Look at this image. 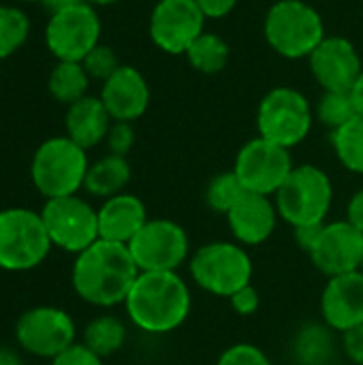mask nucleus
Returning <instances> with one entry per match:
<instances>
[{
    "instance_id": "39",
    "label": "nucleus",
    "mask_w": 363,
    "mask_h": 365,
    "mask_svg": "<svg viewBox=\"0 0 363 365\" xmlns=\"http://www.w3.org/2000/svg\"><path fill=\"white\" fill-rule=\"evenodd\" d=\"M83 0H43V6L49 11V15L58 13V11H64V9H71L75 4H81Z\"/></svg>"
},
{
    "instance_id": "8",
    "label": "nucleus",
    "mask_w": 363,
    "mask_h": 365,
    "mask_svg": "<svg viewBox=\"0 0 363 365\" xmlns=\"http://www.w3.org/2000/svg\"><path fill=\"white\" fill-rule=\"evenodd\" d=\"M259 137L293 150L312 128V109L308 98L293 88H274L267 92L257 111Z\"/></svg>"
},
{
    "instance_id": "33",
    "label": "nucleus",
    "mask_w": 363,
    "mask_h": 365,
    "mask_svg": "<svg viewBox=\"0 0 363 365\" xmlns=\"http://www.w3.org/2000/svg\"><path fill=\"white\" fill-rule=\"evenodd\" d=\"M229 306L231 310L237 314V317H252L259 312L261 308V293L257 291L255 284H246L244 289L235 291L231 297H229Z\"/></svg>"
},
{
    "instance_id": "4",
    "label": "nucleus",
    "mask_w": 363,
    "mask_h": 365,
    "mask_svg": "<svg viewBox=\"0 0 363 365\" xmlns=\"http://www.w3.org/2000/svg\"><path fill=\"white\" fill-rule=\"evenodd\" d=\"M88 169V150L64 135L45 139L36 148L30 163V178L45 199H58L77 195L83 188Z\"/></svg>"
},
{
    "instance_id": "13",
    "label": "nucleus",
    "mask_w": 363,
    "mask_h": 365,
    "mask_svg": "<svg viewBox=\"0 0 363 365\" xmlns=\"http://www.w3.org/2000/svg\"><path fill=\"white\" fill-rule=\"evenodd\" d=\"M98 38L101 19L88 2L49 15L45 45L58 62H81L101 43Z\"/></svg>"
},
{
    "instance_id": "7",
    "label": "nucleus",
    "mask_w": 363,
    "mask_h": 365,
    "mask_svg": "<svg viewBox=\"0 0 363 365\" xmlns=\"http://www.w3.org/2000/svg\"><path fill=\"white\" fill-rule=\"evenodd\" d=\"M51 248L41 212L26 207H9L0 212V269H34L47 259Z\"/></svg>"
},
{
    "instance_id": "10",
    "label": "nucleus",
    "mask_w": 363,
    "mask_h": 365,
    "mask_svg": "<svg viewBox=\"0 0 363 365\" xmlns=\"http://www.w3.org/2000/svg\"><path fill=\"white\" fill-rule=\"evenodd\" d=\"M51 246L79 255L90 248L98 237V212L79 195L45 199L41 210Z\"/></svg>"
},
{
    "instance_id": "9",
    "label": "nucleus",
    "mask_w": 363,
    "mask_h": 365,
    "mask_svg": "<svg viewBox=\"0 0 363 365\" xmlns=\"http://www.w3.org/2000/svg\"><path fill=\"white\" fill-rule=\"evenodd\" d=\"M139 272H178L190 259V237L171 218H150L128 242Z\"/></svg>"
},
{
    "instance_id": "23",
    "label": "nucleus",
    "mask_w": 363,
    "mask_h": 365,
    "mask_svg": "<svg viewBox=\"0 0 363 365\" xmlns=\"http://www.w3.org/2000/svg\"><path fill=\"white\" fill-rule=\"evenodd\" d=\"M126 342V325L113 314H101L92 319L83 329V346L98 357L107 359L116 355Z\"/></svg>"
},
{
    "instance_id": "36",
    "label": "nucleus",
    "mask_w": 363,
    "mask_h": 365,
    "mask_svg": "<svg viewBox=\"0 0 363 365\" xmlns=\"http://www.w3.org/2000/svg\"><path fill=\"white\" fill-rule=\"evenodd\" d=\"M195 2L199 4V9L208 19H220L229 15L237 4V0H195Z\"/></svg>"
},
{
    "instance_id": "16",
    "label": "nucleus",
    "mask_w": 363,
    "mask_h": 365,
    "mask_svg": "<svg viewBox=\"0 0 363 365\" xmlns=\"http://www.w3.org/2000/svg\"><path fill=\"white\" fill-rule=\"evenodd\" d=\"M308 60L325 92H351L363 71L359 51L344 36H325Z\"/></svg>"
},
{
    "instance_id": "43",
    "label": "nucleus",
    "mask_w": 363,
    "mask_h": 365,
    "mask_svg": "<svg viewBox=\"0 0 363 365\" xmlns=\"http://www.w3.org/2000/svg\"><path fill=\"white\" fill-rule=\"evenodd\" d=\"M19 2H43V0H19Z\"/></svg>"
},
{
    "instance_id": "37",
    "label": "nucleus",
    "mask_w": 363,
    "mask_h": 365,
    "mask_svg": "<svg viewBox=\"0 0 363 365\" xmlns=\"http://www.w3.org/2000/svg\"><path fill=\"white\" fill-rule=\"evenodd\" d=\"M325 225V222H323ZM323 225H304V227H295L293 229V237L297 242V246L308 255L310 248L315 246V242L319 240V233L323 229Z\"/></svg>"
},
{
    "instance_id": "17",
    "label": "nucleus",
    "mask_w": 363,
    "mask_h": 365,
    "mask_svg": "<svg viewBox=\"0 0 363 365\" xmlns=\"http://www.w3.org/2000/svg\"><path fill=\"white\" fill-rule=\"evenodd\" d=\"M321 317L334 331L347 334L363 325V274H342L327 278L321 293Z\"/></svg>"
},
{
    "instance_id": "27",
    "label": "nucleus",
    "mask_w": 363,
    "mask_h": 365,
    "mask_svg": "<svg viewBox=\"0 0 363 365\" xmlns=\"http://www.w3.org/2000/svg\"><path fill=\"white\" fill-rule=\"evenodd\" d=\"M248 190L242 186V182L237 180V175L231 171H223L218 175H214L205 188V203L214 214L227 216L237 203L240 199L246 195Z\"/></svg>"
},
{
    "instance_id": "44",
    "label": "nucleus",
    "mask_w": 363,
    "mask_h": 365,
    "mask_svg": "<svg viewBox=\"0 0 363 365\" xmlns=\"http://www.w3.org/2000/svg\"><path fill=\"white\" fill-rule=\"evenodd\" d=\"M359 272H362V274H363V259H362V267H359Z\"/></svg>"
},
{
    "instance_id": "5",
    "label": "nucleus",
    "mask_w": 363,
    "mask_h": 365,
    "mask_svg": "<svg viewBox=\"0 0 363 365\" xmlns=\"http://www.w3.org/2000/svg\"><path fill=\"white\" fill-rule=\"evenodd\" d=\"M280 220L291 229L327 222L334 203V184L317 165L293 167L280 190L274 195Z\"/></svg>"
},
{
    "instance_id": "35",
    "label": "nucleus",
    "mask_w": 363,
    "mask_h": 365,
    "mask_svg": "<svg viewBox=\"0 0 363 365\" xmlns=\"http://www.w3.org/2000/svg\"><path fill=\"white\" fill-rule=\"evenodd\" d=\"M342 346L351 364L363 365V325L342 334Z\"/></svg>"
},
{
    "instance_id": "14",
    "label": "nucleus",
    "mask_w": 363,
    "mask_h": 365,
    "mask_svg": "<svg viewBox=\"0 0 363 365\" xmlns=\"http://www.w3.org/2000/svg\"><path fill=\"white\" fill-rule=\"evenodd\" d=\"M205 19L195 0H158L150 17V36L167 53H186L193 41L205 32Z\"/></svg>"
},
{
    "instance_id": "34",
    "label": "nucleus",
    "mask_w": 363,
    "mask_h": 365,
    "mask_svg": "<svg viewBox=\"0 0 363 365\" xmlns=\"http://www.w3.org/2000/svg\"><path fill=\"white\" fill-rule=\"evenodd\" d=\"M51 365H105V359L98 357L96 353H92L88 346L75 342L62 355H58L56 359H51Z\"/></svg>"
},
{
    "instance_id": "3",
    "label": "nucleus",
    "mask_w": 363,
    "mask_h": 365,
    "mask_svg": "<svg viewBox=\"0 0 363 365\" xmlns=\"http://www.w3.org/2000/svg\"><path fill=\"white\" fill-rule=\"evenodd\" d=\"M190 280L214 297L229 299L235 291L252 284L255 267L248 250L237 242H210L188 259Z\"/></svg>"
},
{
    "instance_id": "38",
    "label": "nucleus",
    "mask_w": 363,
    "mask_h": 365,
    "mask_svg": "<svg viewBox=\"0 0 363 365\" xmlns=\"http://www.w3.org/2000/svg\"><path fill=\"white\" fill-rule=\"evenodd\" d=\"M344 220H349L357 231L363 233V188L355 190L353 197L349 199V203H347V218Z\"/></svg>"
},
{
    "instance_id": "31",
    "label": "nucleus",
    "mask_w": 363,
    "mask_h": 365,
    "mask_svg": "<svg viewBox=\"0 0 363 365\" xmlns=\"http://www.w3.org/2000/svg\"><path fill=\"white\" fill-rule=\"evenodd\" d=\"M216 365H272L263 349L250 342H237L223 351Z\"/></svg>"
},
{
    "instance_id": "29",
    "label": "nucleus",
    "mask_w": 363,
    "mask_h": 365,
    "mask_svg": "<svg viewBox=\"0 0 363 365\" xmlns=\"http://www.w3.org/2000/svg\"><path fill=\"white\" fill-rule=\"evenodd\" d=\"M317 115L323 126L332 128V133L344 126L347 122H351L353 118H357V109L351 98V92H325L319 101Z\"/></svg>"
},
{
    "instance_id": "41",
    "label": "nucleus",
    "mask_w": 363,
    "mask_h": 365,
    "mask_svg": "<svg viewBox=\"0 0 363 365\" xmlns=\"http://www.w3.org/2000/svg\"><path fill=\"white\" fill-rule=\"evenodd\" d=\"M0 365H21V359L9 349H0Z\"/></svg>"
},
{
    "instance_id": "19",
    "label": "nucleus",
    "mask_w": 363,
    "mask_h": 365,
    "mask_svg": "<svg viewBox=\"0 0 363 365\" xmlns=\"http://www.w3.org/2000/svg\"><path fill=\"white\" fill-rule=\"evenodd\" d=\"M101 101L113 122H135L150 105V88L145 77L128 64H122L107 81H103Z\"/></svg>"
},
{
    "instance_id": "42",
    "label": "nucleus",
    "mask_w": 363,
    "mask_h": 365,
    "mask_svg": "<svg viewBox=\"0 0 363 365\" xmlns=\"http://www.w3.org/2000/svg\"><path fill=\"white\" fill-rule=\"evenodd\" d=\"M83 2H88V4H92V6H109V4H113V2H118V0H83Z\"/></svg>"
},
{
    "instance_id": "24",
    "label": "nucleus",
    "mask_w": 363,
    "mask_h": 365,
    "mask_svg": "<svg viewBox=\"0 0 363 365\" xmlns=\"http://www.w3.org/2000/svg\"><path fill=\"white\" fill-rule=\"evenodd\" d=\"M88 86L90 75L86 73L81 62H58L51 68L47 81L49 94L66 107L88 96Z\"/></svg>"
},
{
    "instance_id": "22",
    "label": "nucleus",
    "mask_w": 363,
    "mask_h": 365,
    "mask_svg": "<svg viewBox=\"0 0 363 365\" xmlns=\"http://www.w3.org/2000/svg\"><path fill=\"white\" fill-rule=\"evenodd\" d=\"M131 175L133 171H131L126 156L107 154L90 165L86 182H83V190L105 201L109 197L124 192V188L131 182Z\"/></svg>"
},
{
    "instance_id": "26",
    "label": "nucleus",
    "mask_w": 363,
    "mask_h": 365,
    "mask_svg": "<svg viewBox=\"0 0 363 365\" xmlns=\"http://www.w3.org/2000/svg\"><path fill=\"white\" fill-rule=\"evenodd\" d=\"M332 145L336 158L347 171L363 175V115L353 118L351 122L334 130Z\"/></svg>"
},
{
    "instance_id": "6",
    "label": "nucleus",
    "mask_w": 363,
    "mask_h": 365,
    "mask_svg": "<svg viewBox=\"0 0 363 365\" xmlns=\"http://www.w3.org/2000/svg\"><path fill=\"white\" fill-rule=\"evenodd\" d=\"M265 38L270 47L291 60L310 58L325 38L323 17L304 0H280L265 15Z\"/></svg>"
},
{
    "instance_id": "12",
    "label": "nucleus",
    "mask_w": 363,
    "mask_h": 365,
    "mask_svg": "<svg viewBox=\"0 0 363 365\" xmlns=\"http://www.w3.org/2000/svg\"><path fill=\"white\" fill-rule=\"evenodd\" d=\"M291 150L276 145L263 137H255L242 145L235 156L233 173L248 192L274 197L293 171Z\"/></svg>"
},
{
    "instance_id": "28",
    "label": "nucleus",
    "mask_w": 363,
    "mask_h": 365,
    "mask_svg": "<svg viewBox=\"0 0 363 365\" xmlns=\"http://www.w3.org/2000/svg\"><path fill=\"white\" fill-rule=\"evenodd\" d=\"M30 34V19L19 6L0 4V60L24 47Z\"/></svg>"
},
{
    "instance_id": "11",
    "label": "nucleus",
    "mask_w": 363,
    "mask_h": 365,
    "mask_svg": "<svg viewBox=\"0 0 363 365\" xmlns=\"http://www.w3.org/2000/svg\"><path fill=\"white\" fill-rule=\"evenodd\" d=\"M75 321L66 310L56 306L30 308L15 323L17 344L41 359H56L75 344Z\"/></svg>"
},
{
    "instance_id": "2",
    "label": "nucleus",
    "mask_w": 363,
    "mask_h": 365,
    "mask_svg": "<svg viewBox=\"0 0 363 365\" xmlns=\"http://www.w3.org/2000/svg\"><path fill=\"white\" fill-rule=\"evenodd\" d=\"M124 310L139 331L152 336L171 334L190 317V287L178 272H139Z\"/></svg>"
},
{
    "instance_id": "1",
    "label": "nucleus",
    "mask_w": 363,
    "mask_h": 365,
    "mask_svg": "<svg viewBox=\"0 0 363 365\" xmlns=\"http://www.w3.org/2000/svg\"><path fill=\"white\" fill-rule=\"evenodd\" d=\"M139 267L135 265L128 246L96 240L90 248L75 257L71 284L79 299L96 308L124 306Z\"/></svg>"
},
{
    "instance_id": "20",
    "label": "nucleus",
    "mask_w": 363,
    "mask_h": 365,
    "mask_svg": "<svg viewBox=\"0 0 363 365\" xmlns=\"http://www.w3.org/2000/svg\"><path fill=\"white\" fill-rule=\"evenodd\" d=\"M98 212V237L128 246V242L150 220L145 203L131 192H120L103 201Z\"/></svg>"
},
{
    "instance_id": "30",
    "label": "nucleus",
    "mask_w": 363,
    "mask_h": 365,
    "mask_svg": "<svg viewBox=\"0 0 363 365\" xmlns=\"http://www.w3.org/2000/svg\"><path fill=\"white\" fill-rule=\"evenodd\" d=\"M86 73L90 75V79H98V81H107L122 64L118 62L116 51L109 45L98 43L83 60H81Z\"/></svg>"
},
{
    "instance_id": "21",
    "label": "nucleus",
    "mask_w": 363,
    "mask_h": 365,
    "mask_svg": "<svg viewBox=\"0 0 363 365\" xmlns=\"http://www.w3.org/2000/svg\"><path fill=\"white\" fill-rule=\"evenodd\" d=\"M113 120L109 111L105 109L101 96H83L81 101L68 105L64 126L66 137L81 145L83 150L96 148L107 139V133L111 128Z\"/></svg>"
},
{
    "instance_id": "40",
    "label": "nucleus",
    "mask_w": 363,
    "mask_h": 365,
    "mask_svg": "<svg viewBox=\"0 0 363 365\" xmlns=\"http://www.w3.org/2000/svg\"><path fill=\"white\" fill-rule=\"evenodd\" d=\"M351 98H353V103H355L357 115H363V71L362 75L357 77L355 86L351 88Z\"/></svg>"
},
{
    "instance_id": "18",
    "label": "nucleus",
    "mask_w": 363,
    "mask_h": 365,
    "mask_svg": "<svg viewBox=\"0 0 363 365\" xmlns=\"http://www.w3.org/2000/svg\"><path fill=\"white\" fill-rule=\"evenodd\" d=\"M225 218L233 242L242 244L244 248L265 244L274 235L280 220L274 197L255 192H246Z\"/></svg>"
},
{
    "instance_id": "32",
    "label": "nucleus",
    "mask_w": 363,
    "mask_h": 365,
    "mask_svg": "<svg viewBox=\"0 0 363 365\" xmlns=\"http://www.w3.org/2000/svg\"><path fill=\"white\" fill-rule=\"evenodd\" d=\"M107 148L109 154H118V156H126L133 145H135V130L131 122H113L109 133H107Z\"/></svg>"
},
{
    "instance_id": "25",
    "label": "nucleus",
    "mask_w": 363,
    "mask_h": 365,
    "mask_svg": "<svg viewBox=\"0 0 363 365\" xmlns=\"http://www.w3.org/2000/svg\"><path fill=\"white\" fill-rule=\"evenodd\" d=\"M190 62V66L203 75H214L220 73L227 66L229 60V45L225 38L212 32H201L193 45L184 53Z\"/></svg>"
},
{
    "instance_id": "15",
    "label": "nucleus",
    "mask_w": 363,
    "mask_h": 365,
    "mask_svg": "<svg viewBox=\"0 0 363 365\" xmlns=\"http://www.w3.org/2000/svg\"><path fill=\"white\" fill-rule=\"evenodd\" d=\"M308 257L310 263L325 278L359 272L363 259V233L349 220L325 222Z\"/></svg>"
}]
</instances>
